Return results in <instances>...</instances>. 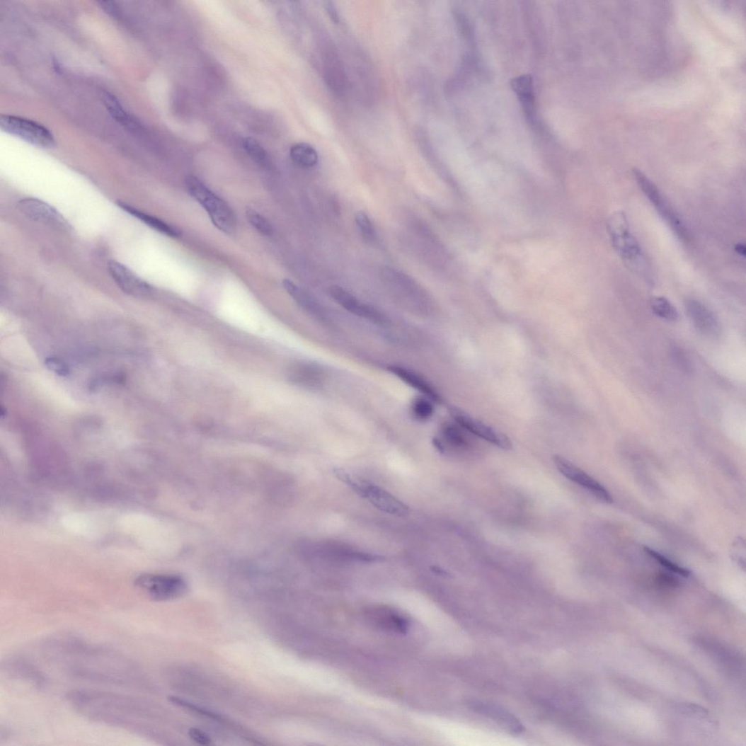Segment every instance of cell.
<instances>
[{"mask_svg": "<svg viewBox=\"0 0 746 746\" xmlns=\"http://www.w3.org/2000/svg\"><path fill=\"white\" fill-rule=\"evenodd\" d=\"M389 371L404 383L427 396L432 402L440 403L442 401L440 395L430 384L422 379L415 372L399 366H390Z\"/></svg>", "mask_w": 746, "mask_h": 746, "instance_id": "cell-16", "label": "cell"}, {"mask_svg": "<svg viewBox=\"0 0 746 746\" xmlns=\"http://www.w3.org/2000/svg\"><path fill=\"white\" fill-rule=\"evenodd\" d=\"M372 617L378 626L396 633H403L408 631L407 619L401 614L390 609H379L371 612Z\"/></svg>", "mask_w": 746, "mask_h": 746, "instance_id": "cell-19", "label": "cell"}, {"mask_svg": "<svg viewBox=\"0 0 746 746\" xmlns=\"http://www.w3.org/2000/svg\"><path fill=\"white\" fill-rule=\"evenodd\" d=\"M467 706L476 713L495 721L507 730L515 734L523 733L526 728L517 718L509 711L499 706L479 701H469Z\"/></svg>", "mask_w": 746, "mask_h": 746, "instance_id": "cell-15", "label": "cell"}, {"mask_svg": "<svg viewBox=\"0 0 746 746\" xmlns=\"http://www.w3.org/2000/svg\"><path fill=\"white\" fill-rule=\"evenodd\" d=\"M468 433L455 421L454 423L447 422L441 427L440 434L442 439L439 440L442 446L446 443V444L454 447L455 449L466 451L471 446L470 437Z\"/></svg>", "mask_w": 746, "mask_h": 746, "instance_id": "cell-18", "label": "cell"}, {"mask_svg": "<svg viewBox=\"0 0 746 746\" xmlns=\"http://www.w3.org/2000/svg\"><path fill=\"white\" fill-rule=\"evenodd\" d=\"M103 101L111 115L122 125L132 128L135 124L128 113L117 101V98L110 93H103Z\"/></svg>", "mask_w": 746, "mask_h": 746, "instance_id": "cell-22", "label": "cell"}, {"mask_svg": "<svg viewBox=\"0 0 746 746\" xmlns=\"http://www.w3.org/2000/svg\"><path fill=\"white\" fill-rule=\"evenodd\" d=\"M168 701L173 705H176L177 706H179L183 709L190 711L191 712L197 715L206 716L207 718H210L212 720L217 721V722L219 723H226V719L224 718L223 716H222L220 714L214 711H211L203 707L197 706L190 701H188L185 699H183L180 697H178V696H169V697L168 698Z\"/></svg>", "mask_w": 746, "mask_h": 746, "instance_id": "cell-24", "label": "cell"}, {"mask_svg": "<svg viewBox=\"0 0 746 746\" xmlns=\"http://www.w3.org/2000/svg\"><path fill=\"white\" fill-rule=\"evenodd\" d=\"M2 130L25 142L42 148H52L56 142L53 134L41 124L14 115L0 117Z\"/></svg>", "mask_w": 746, "mask_h": 746, "instance_id": "cell-6", "label": "cell"}, {"mask_svg": "<svg viewBox=\"0 0 746 746\" xmlns=\"http://www.w3.org/2000/svg\"><path fill=\"white\" fill-rule=\"evenodd\" d=\"M289 156L296 165L306 168L314 167L319 160L315 149L306 143L294 144L290 149Z\"/></svg>", "mask_w": 746, "mask_h": 746, "instance_id": "cell-21", "label": "cell"}, {"mask_svg": "<svg viewBox=\"0 0 746 746\" xmlns=\"http://www.w3.org/2000/svg\"><path fill=\"white\" fill-rule=\"evenodd\" d=\"M333 472L339 481L361 496L365 481L355 479L349 474V472L340 467H334L333 469Z\"/></svg>", "mask_w": 746, "mask_h": 746, "instance_id": "cell-29", "label": "cell"}, {"mask_svg": "<svg viewBox=\"0 0 746 746\" xmlns=\"http://www.w3.org/2000/svg\"><path fill=\"white\" fill-rule=\"evenodd\" d=\"M451 415L454 421L469 433L500 447L503 450L512 449L511 440L503 432L492 428L458 408H452Z\"/></svg>", "mask_w": 746, "mask_h": 746, "instance_id": "cell-8", "label": "cell"}, {"mask_svg": "<svg viewBox=\"0 0 746 746\" xmlns=\"http://www.w3.org/2000/svg\"><path fill=\"white\" fill-rule=\"evenodd\" d=\"M17 207L25 216L34 221L67 229L69 224L65 218L53 207L34 197L23 198Z\"/></svg>", "mask_w": 746, "mask_h": 746, "instance_id": "cell-10", "label": "cell"}, {"mask_svg": "<svg viewBox=\"0 0 746 746\" xmlns=\"http://www.w3.org/2000/svg\"><path fill=\"white\" fill-rule=\"evenodd\" d=\"M689 319L696 330L708 336L721 333L720 323L715 314L701 302L688 300L685 304Z\"/></svg>", "mask_w": 746, "mask_h": 746, "instance_id": "cell-14", "label": "cell"}, {"mask_svg": "<svg viewBox=\"0 0 746 746\" xmlns=\"http://www.w3.org/2000/svg\"><path fill=\"white\" fill-rule=\"evenodd\" d=\"M1 669L11 679L28 683L37 689L46 684L47 679L42 671L26 658L13 655L2 662Z\"/></svg>", "mask_w": 746, "mask_h": 746, "instance_id": "cell-9", "label": "cell"}, {"mask_svg": "<svg viewBox=\"0 0 746 746\" xmlns=\"http://www.w3.org/2000/svg\"><path fill=\"white\" fill-rule=\"evenodd\" d=\"M108 270L110 276L123 292L135 297H144L152 292L151 286L125 265L112 260L108 263Z\"/></svg>", "mask_w": 746, "mask_h": 746, "instance_id": "cell-11", "label": "cell"}, {"mask_svg": "<svg viewBox=\"0 0 746 746\" xmlns=\"http://www.w3.org/2000/svg\"><path fill=\"white\" fill-rule=\"evenodd\" d=\"M735 251L738 254L745 256V246L744 243H739L735 246Z\"/></svg>", "mask_w": 746, "mask_h": 746, "instance_id": "cell-36", "label": "cell"}, {"mask_svg": "<svg viewBox=\"0 0 746 746\" xmlns=\"http://www.w3.org/2000/svg\"><path fill=\"white\" fill-rule=\"evenodd\" d=\"M190 738L195 742L202 745H210L212 744V738L205 732L200 729L192 728L188 730Z\"/></svg>", "mask_w": 746, "mask_h": 746, "instance_id": "cell-33", "label": "cell"}, {"mask_svg": "<svg viewBox=\"0 0 746 746\" xmlns=\"http://www.w3.org/2000/svg\"><path fill=\"white\" fill-rule=\"evenodd\" d=\"M283 286L293 299L303 309L321 318L322 313L320 306L307 292L287 279L284 280Z\"/></svg>", "mask_w": 746, "mask_h": 746, "instance_id": "cell-20", "label": "cell"}, {"mask_svg": "<svg viewBox=\"0 0 746 746\" xmlns=\"http://www.w3.org/2000/svg\"><path fill=\"white\" fill-rule=\"evenodd\" d=\"M246 217L248 222H250L251 226L259 233L264 236H270L272 234V229L270 226V223L258 211L251 207H247L246 210Z\"/></svg>", "mask_w": 746, "mask_h": 746, "instance_id": "cell-28", "label": "cell"}, {"mask_svg": "<svg viewBox=\"0 0 746 746\" xmlns=\"http://www.w3.org/2000/svg\"><path fill=\"white\" fill-rule=\"evenodd\" d=\"M644 551L646 554H648L652 558L657 561L663 568H665V569H667V570L672 572V573L678 575L683 578H688L690 575V571L688 569L680 566L679 565L668 559L661 553L649 548V546H645Z\"/></svg>", "mask_w": 746, "mask_h": 746, "instance_id": "cell-26", "label": "cell"}, {"mask_svg": "<svg viewBox=\"0 0 746 746\" xmlns=\"http://www.w3.org/2000/svg\"><path fill=\"white\" fill-rule=\"evenodd\" d=\"M361 497L378 510L394 516L404 517L410 512L408 506L391 493L367 482H365Z\"/></svg>", "mask_w": 746, "mask_h": 746, "instance_id": "cell-12", "label": "cell"}, {"mask_svg": "<svg viewBox=\"0 0 746 746\" xmlns=\"http://www.w3.org/2000/svg\"><path fill=\"white\" fill-rule=\"evenodd\" d=\"M553 459L558 470L567 479L582 486L597 500L607 504L613 503L608 490L583 470L560 455H555Z\"/></svg>", "mask_w": 746, "mask_h": 746, "instance_id": "cell-7", "label": "cell"}, {"mask_svg": "<svg viewBox=\"0 0 746 746\" xmlns=\"http://www.w3.org/2000/svg\"><path fill=\"white\" fill-rule=\"evenodd\" d=\"M671 356L676 365L679 366L683 371L686 372H690L692 371L691 363L687 358L686 354L682 351L680 348L675 346L671 350Z\"/></svg>", "mask_w": 746, "mask_h": 746, "instance_id": "cell-32", "label": "cell"}, {"mask_svg": "<svg viewBox=\"0 0 746 746\" xmlns=\"http://www.w3.org/2000/svg\"><path fill=\"white\" fill-rule=\"evenodd\" d=\"M651 308L654 314L667 321H677L679 313L675 306L664 297H655L651 301Z\"/></svg>", "mask_w": 746, "mask_h": 746, "instance_id": "cell-25", "label": "cell"}, {"mask_svg": "<svg viewBox=\"0 0 746 746\" xmlns=\"http://www.w3.org/2000/svg\"><path fill=\"white\" fill-rule=\"evenodd\" d=\"M607 226L614 251L626 265L645 282L653 283L651 265L631 232L625 212H613L607 220Z\"/></svg>", "mask_w": 746, "mask_h": 746, "instance_id": "cell-2", "label": "cell"}, {"mask_svg": "<svg viewBox=\"0 0 746 746\" xmlns=\"http://www.w3.org/2000/svg\"><path fill=\"white\" fill-rule=\"evenodd\" d=\"M333 299L346 311L372 321L382 324L384 317L374 308L361 303L357 298L339 286H333L330 289Z\"/></svg>", "mask_w": 746, "mask_h": 746, "instance_id": "cell-13", "label": "cell"}, {"mask_svg": "<svg viewBox=\"0 0 746 746\" xmlns=\"http://www.w3.org/2000/svg\"><path fill=\"white\" fill-rule=\"evenodd\" d=\"M633 176L638 185L654 206L658 214L667 223V225L681 239L687 240L689 237L687 229L682 218L675 211L657 185L638 169H633Z\"/></svg>", "mask_w": 746, "mask_h": 746, "instance_id": "cell-4", "label": "cell"}, {"mask_svg": "<svg viewBox=\"0 0 746 746\" xmlns=\"http://www.w3.org/2000/svg\"><path fill=\"white\" fill-rule=\"evenodd\" d=\"M243 148L246 153L258 165L268 168L270 166V160L263 146L255 139L246 137L242 142Z\"/></svg>", "mask_w": 746, "mask_h": 746, "instance_id": "cell-23", "label": "cell"}, {"mask_svg": "<svg viewBox=\"0 0 746 746\" xmlns=\"http://www.w3.org/2000/svg\"><path fill=\"white\" fill-rule=\"evenodd\" d=\"M135 585L156 602L180 599L188 590L185 580L175 575L145 574L136 579Z\"/></svg>", "mask_w": 746, "mask_h": 746, "instance_id": "cell-5", "label": "cell"}, {"mask_svg": "<svg viewBox=\"0 0 746 746\" xmlns=\"http://www.w3.org/2000/svg\"><path fill=\"white\" fill-rule=\"evenodd\" d=\"M411 413L414 418L419 420H427L432 418L435 413L432 401L427 397H418L411 405Z\"/></svg>", "mask_w": 746, "mask_h": 746, "instance_id": "cell-27", "label": "cell"}, {"mask_svg": "<svg viewBox=\"0 0 746 746\" xmlns=\"http://www.w3.org/2000/svg\"><path fill=\"white\" fill-rule=\"evenodd\" d=\"M326 8L331 18L335 23L338 22L339 16L333 4L331 2H327L326 4Z\"/></svg>", "mask_w": 746, "mask_h": 746, "instance_id": "cell-35", "label": "cell"}, {"mask_svg": "<svg viewBox=\"0 0 746 746\" xmlns=\"http://www.w3.org/2000/svg\"><path fill=\"white\" fill-rule=\"evenodd\" d=\"M185 185L191 197L207 212L213 225L223 233L233 234L236 217L231 207L195 176L188 177Z\"/></svg>", "mask_w": 746, "mask_h": 746, "instance_id": "cell-3", "label": "cell"}, {"mask_svg": "<svg viewBox=\"0 0 746 746\" xmlns=\"http://www.w3.org/2000/svg\"><path fill=\"white\" fill-rule=\"evenodd\" d=\"M355 221L363 237L367 241L373 240L376 232L369 217L364 212L360 211L355 214Z\"/></svg>", "mask_w": 746, "mask_h": 746, "instance_id": "cell-30", "label": "cell"}, {"mask_svg": "<svg viewBox=\"0 0 746 746\" xmlns=\"http://www.w3.org/2000/svg\"><path fill=\"white\" fill-rule=\"evenodd\" d=\"M45 654L71 677L95 683L137 688V665L106 646L71 635H59L43 644Z\"/></svg>", "mask_w": 746, "mask_h": 746, "instance_id": "cell-1", "label": "cell"}, {"mask_svg": "<svg viewBox=\"0 0 746 746\" xmlns=\"http://www.w3.org/2000/svg\"><path fill=\"white\" fill-rule=\"evenodd\" d=\"M45 364L50 371L54 372L55 374L59 377H65L69 375L70 370L68 365L58 357H47L45 360Z\"/></svg>", "mask_w": 746, "mask_h": 746, "instance_id": "cell-31", "label": "cell"}, {"mask_svg": "<svg viewBox=\"0 0 746 746\" xmlns=\"http://www.w3.org/2000/svg\"><path fill=\"white\" fill-rule=\"evenodd\" d=\"M745 543L741 539H739L735 541L733 545V555L734 560L740 566L744 567L745 566Z\"/></svg>", "mask_w": 746, "mask_h": 746, "instance_id": "cell-34", "label": "cell"}, {"mask_svg": "<svg viewBox=\"0 0 746 746\" xmlns=\"http://www.w3.org/2000/svg\"><path fill=\"white\" fill-rule=\"evenodd\" d=\"M117 205L128 214L137 217L147 224V226L161 234L171 238H178L181 235L179 230L158 217L147 214L122 202H117Z\"/></svg>", "mask_w": 746, "mask_h": 746, "instance_id": "cell-17", "label": "cell"}]
</instances>
